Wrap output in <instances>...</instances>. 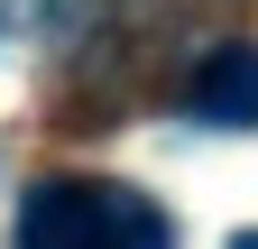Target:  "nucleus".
Listing matches in <instances>:
<instances>
[{"label": "nucleus", "instance_id": "nucleus-4", "mask_svg": "<svg viewBox=\"0 0 258 249\" xmlns=\"http://www.w3.org/2000/svg\"><path fill=\"white\" fill-rule=\"evenodd\" d=\"M231 249H258V231H240V240H231Z\"/></svg>", "mask_w": 258, "mask_h": 249}, {"label": "nucleus", "instance_id": "nucleus-1", "mask_svg": "<svg viewBox=\"0 0 258 249\" xmlns=\"http://www.w3.org/2000/svg\"><path fill=\"white\" fill-rule=\"evenodd\" d=\"M10 249H175V222L148 194H129V184L46 175V184H28Z\"/></svg>", "mask_w": 258, "mask_h": 249}, {"label": "nucleus", "instance_id": "nucleus-2", "mask_svg": "<svg viewBox=\"0 0 258 249\" xmlns=\"http://www.w3.org/2000/svg\"><path fill=\"white\" fill-rule=\"evenodd\" d=\"M184 111L203 120V130H258V46L249 37L212 46L203 65L184 74Z\"/></svg>", "mask_w": 258, "mask_h": 249}, {"label": "nucleus", "instance_id": "nucleus-3", "mask_svg": "<svg viewBox=\"0 0 258 249\" xmlns=\"http://www.w3.org/2000/svg\"><path fill=\"white\" fill-rule=\"evenodd\" d=\"M37 10H46V0H0V37H19V28H37Z\"/></svg>", "mask_w": 258, "mask_h": 249}]
</instances>
